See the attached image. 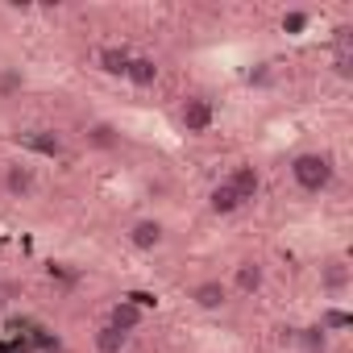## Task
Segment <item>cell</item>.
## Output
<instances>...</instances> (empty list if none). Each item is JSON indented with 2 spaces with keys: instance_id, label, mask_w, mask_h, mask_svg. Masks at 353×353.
<instances>
[{
  "instance_id": "obj_15",
  "label": "cell",
  "mask_w": 353,
  "mask_h": 353,
  "mask_svg": "<svg viewBox=\"0 0 353 353\" xmlns=\"http://www.w3.org/2000/svg\"><path fill=\"white\" fill-rule=\"evenodd\" d=\"M129 341H133V336H125L121 328H112V324H104V320H100L96 332H92V349H96V353H125Z\"/></svg>"
},
{
  "instance_id": "obj_13",
  "label": "cell",
  "mask_w": 353,
  "mask_h": 353,
  "mask_svg": "<svg viewBox=\"0 0 353 353\" xmlns=\"http://www.w3.org/2000/svg\"><path fill=\"white\" fill-rule=\"evenodd\" d=\"M241 208H245V204L233 196V188H229L225 179H216V183L208 188V212H212V216H237Z\"/></svg>"
},
{
  "instance_id": "obj_12",
  "label": "cell",
  "mask_w": 353,
  "mask_h": 353,
  "mask_svg": "<svg viewBox=\"0 0 353 353\" xmlns=\"http://www.w3.org/2000/svg\"><path fill=\"white\" fill-rule=\"evenodd\" d=\"M104 324H112V328H121L125 336H133V332H137V328L145 324V307H141L137 299H117V303L108 307Z\"/></svg>"
},
{
  "instance_id": "obj_10",
  "label": "cell",
  "mask_w": 353,
  "mask_h": 353,
  "mask_svg": "<svg viewBox=\"0 0 353 353\" xmlns=\"http://www.w3.org/2000/svg\"><path fill=\"white\" fill-rule=\"evenodd\" d=\"M21 145L38 158H63L67 154V137L59 129H26L21 133Z\"/></svg>"
},
{
  "instance_id": "obj_19",
  "label": "cell",
  "mask_w": 353,
  "mask_h": 353,
  "mask_svg": "<svg viewBox=\"0 0 353 353\" xmlns=\"http://www.w3.org/2000/svg\"><path fill=\"white\" fill-rule=\"evenodd\" d=\"M332 75H336V79H353V50H349V46L332 54Z\"/></svg>"
},
{
  "instance_id": "obj_2",
  "label": "cell",
  "mask_w": 353,
  "mask_h": 353,
  "mask_svg": "<svg viewBox=\"0 0 353 353\" xmlns=\"http://www.w3.org/2000/svg\"><path fill=\"white\" fill-rule=\"evenodd\" d=\"M174 121L188 137H204L212 125H216V104L204 96V92H188L179 104H174Z\"/></svg>"
},
{
  "instance_id": "obj_9",
  "label": "cell",
  "mask_w": 353,
  "mask_h": 353,
  "mask_svg": "<svg viewBox=\"0 0 353 353\" xmlns=\"http://www.w3.org/2000/svg\"><path fill=\"white\" fill-rule=\"evenodd\" d=\"M129 59H133V50H129V46H121V42H100V46L92 50L96 71H100V75H112V79H125Z\"/></svg>"
},
{
  "instance_id": "obj_21",
  "label": "cell",
  "mask_w": 353,
  "mask_h": 353,
  "mask_svg": "<svg viewBox=\"0 0 353 353\" xmlns=\"http://www.w3.org/2000/svg\"><path fill=\"white\" fill-rule=\"evenodd\" d=\"M5 307H9V299H5V291H0V312H5Z\"/></svg>"
},
{
  "instance_id": "obj_11",
  "label": "cell",
  "mask_w": 353,
  "mask_h": 353,
  "mask_svg": "<svg viewBox=\"0 0 353 353\" xmlns=\"http://www.w3.org/2000/svg\"><path fill=\"white\" fill-rule=\"evenodd\" d=\"M158 79H162V67H158L154 54H133V59H129V67H125V83H129V88L150 92Z\"/></svg>"
},
{
  "instance_id": "obj_6",
  "label": "cell",
  "mask_w": 353,
  "mask_h": 353,
  "mask_svg": "<svg viewBox=\"0 0 353 353\" xmlns=\"http://www.w3.org/2000/svg\"><path fill=\"white\" fill-rule=\"evenodd\" d=\"M166 225L158 221V216H137V221H129V229H125V241L137 250V254H158L162 245H166Z\"/></svg>"
},
{
  "instance_id": "obj_16",
  "label": "cell",
  "mask_w": 353,
  "mask_h": 353,
  "mask_svg": "<svg viewBox=\"0 0 353 353\" xmlns=\"http://www.w3.org/2000/svg\"><path fill=\"white\" fill-rule=\"evenodd\" d=\"M349 324H353V316H349L341 303H332V307H324V312H320V324H316V328L328 336V332H345Z\"/></svg>"
},
{
  "instance_id": "obj_8",
  "label": "cell",
  "mask_w": 353,
  "mask_h": 353,
  "mask_svg": "<svg viewBox=\"0 0 353 353\" xmlns=\"http://www.w3.org/2000/svg\"><path fill=\"white\" fill-rule=\"evenodd\" d=\"M225 183L233 188V196H237L241 204H254V200H258V192H262V174H258V166H254V162H237V166H229Z\"/></svg>"
},
{
  "instance_id": "obj_7",
  "label": "cell",
  "mask_w": 353,
  "mask_h": 353,
  "mask_svg": "<svg viewBox=\"0 0 353 353\" xmlns=\"http://www.w3.org/2000/svg\"><path fill=\"white\" fill-rule=\"evenodd\" d=\"M79 141H83L88 150H96V154H112V150H121V129H117L112 121L96 117V121H88V125L79 129Z\"/></svg>"
},
{
  "instance_id": "obj_1",
  "label": "cell",
  "mask_w": 353,
  "mask_h": 353,
  "mask_svg": "<svg viewBox=\"0 0 353 353\" xmlns=\"http://www.w3.org/2000/svg\"><path fill=\"white\" fill-rule=\"evenodd\" d=\"M291 183L303 196H324L336 183V158L328 150H299L291 158Z\"/></svg>"
},
{
  "instance_id": "obj_20",
  "label": "cell",
  "mask_w": 353,
  "mask_h": 353,
  "mask_svg": "<svg viewBox=\"0 0 353 353\" xmlns=\"http://www.w3.org/2000/svg\"><path fill=\"white\" fill-rule=\"evenodd\" d=\"M250 83H258V88H266V83H270V67L262 63L258 71H250Z\"/></svg>"
},
{
  "instance_id": "obj_17",
  "label": "cell",
  "mask_w": 353,
  "mask_h": 353,
  "mask_svg": "<svg viewBox=\"0 0 353 353\" xmlns=\"http://www.w3.org/2000/svg\"><path fill=\"white\" fill-rule=\"evenodd\" d=\"M26 92V71L21 67H0V100H13Z\"/></svg>"
},
{
  "instance_id": "obj_14",
  "label": "cell",
  "mask_w": 353,
  "mask_h": 353,
  "mask_svg": "<svg viewBox=\"0 0 353 353\" xmlns=\"http://www.w3.org/2000/svg\"><path fill=\"white\" fill-rule=\"evenodd\" d=\"M320 291H328L332 299L349 291V266H345V258H328L320 266Z\"/></svg>"
},
{
  "instance_id": "obj_4",
  "label": "cell",
  "mask_w": 353,
  "mask_h": 353,
  "mask_svg": "<svg viewBox=\"0 0 353 353\" xmlns=\"http://www.w3.org/2000/svg\"><path fill=\"white\" fill-rule=\"evenodd\" d=\"M0 192H5L9 200H34L38 196V170L26 158L0 162Z\"/></svg>"
},
{
  "instance_id": "obj_18",
  "label": "cell",
  "mask_w": 353,
  "mask_h": 353,
  "mask_svg": "<svg viewBox=\"0 0 353 353\" xmlns=\"http://www.w3.org/2000/svg\"><path fill=\"white\" fill-rule=\"evenodd\" d=\"M279 26H283V34H303V30L312 26V13H307V9H287V13L279 17Z\"/></svg>"
},
{
  "instance_id": "obj_3",
  "label": "cell",
  "mask_w": 353,
  "mask_h": 353,
  "mask_svg": "<svg viewBox=\"0 0 353 353\" xmlns=\"http://www.w3.org/2000/svg\"><path fill=\"white\" fill-rule=\"evenodd\" d=\"M188 299H192L196 312L216 316V312H225V307L233 303V291H229V283H225L221 274H204V279H196V283L188 287Z\"/></svg>"
},
{
  "instance_id": "obj_5",
  "label": "cell",
  "mask_w": 353,
  "mask_h": 353,
  "mask_svg": "<svg viewBox=\"0 0 353 353\" xmlns=\"http://www.w3.org/2000/svg\"><path fill=\"white\" fill-rule=\"evenodd\" d=\"M229 291L233 295H241V299H254V295H262L266 291V262L262 258H237V266L229 270Z\"/></svg>"
}]
</instances>
